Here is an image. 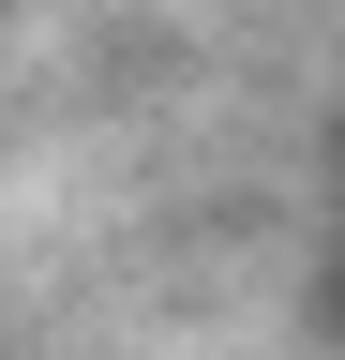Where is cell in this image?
Wrapping results in <instances>:
<instances>
[{
    "instance_id": "1",
    "label": "cell",
    "mask_w": 345,
    "mask_h": 360,
    "mask_svg": "<svg viewBox=\"0 0 345 360\" xmlns=\"http://www.w3.org/2000/svg\"><path fill=\"white\" fill-rule=\"evenodd\" d=\"M315 345H345V255L315 270Z\"/></svg>"
}]
</instances>
